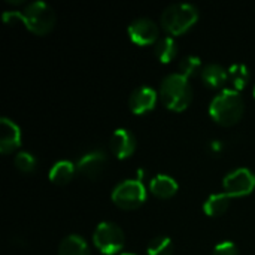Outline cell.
Masks as SVG:
<instances>
[{"label": "cell", "mask_w": 255, "mask_h": 255, "mask_svg": "<svg viewBox=\"0 0 255 255\" xmlns=\"http://www.w3.org/2000/svg\"><path fill=\"white\" fill-rule=\"evenodd\" d=\"M15 19H19L28 31L37 36L48 34L57 21L54 9L45 3V1H33L24 7V10H15V12H4L3 21L6 24H13Z\"/></svg>", "instance_id": "obj_1"}, {"label": "cell", "mask_w": 255, "mask_h": 255, "mask_svg": "<svg viewBox=\"0 0 255 255\" xmlns=\"http://www.w3.org/2000/svg\"><path fill=\"white\" fill-rule=\"evenodd\" d=\"M245 111L244 99L236 90H223L218 96H215L209 105L211 118L224 127L235 126L241 121Z\"/></svg>", "instance_id": "obj_2"}, {"label": "cell", "mask_w": 255, "mask_h": 255, "mask_svg": "<svg viewBox=\"0 0 255 255\" xmlns=\"http://www.w3.org/2000/svg\"><path fill=\"white\" fill-rule=\"evenodd\" d=\"M160 97L169 111L182 112L190 106L193 100V90L187 78L179 73H172L161 81Z\"/></svg>", "instance_id": "obj_3"}, {"label": "cell", "mask_w": 255, "mask_h": 255, "mask_svg": "<svg viewBox=\"0 0 255 255\" xmlns=\"http://www.w3.org/2000/svg\"><path fill=\"white\" fill-rule=\"evenodd\" d=\"M199 21V9L190 3H175L161 13V25L172 36L187 33Z\"/></svg>", "instance_id": "obj_4"}, {"label": "cell", "mask_w": 255, "mask_h": 255, "mask_svg": "<svg viewBox=\"0 0 255 255\" xmlns=\"http://www.w3.org/2000/svg\"><path fill=\"white\" fill-rule=\"evenodd\" d=\"M93 242L103 255H117L124 250L126 236L120 226L111 221H103L96 227Z\"/></svg>", "instance_id": "obj_5"}, {"label": "cell", "mask_w": 255, "mask_h": 255, "mask_svg": "<svg viewBox=\"0 0 255 255\" xmlns=\"http://www.w3.org/2000/svg\"><path fill=\"white\" fill-rule=\"evenodd\" d=\"M146 200V188L140 179H126L112 191V202L124 211L140 208Z\"/></svg>", "instance_id": "obj_6"}, {"label": "cell", "mask_w": 255, "mask_h": 255, "mask_svg": "<svg viewBox=\"0 0 255 255\" xmlns=\"http://www.w3.org/2000/svg\"><path fill=\"white\" fill-rule=\"evenodd\" d=\"M223 188L230 199L250 196L255 190L254 172L245 167L230 172L223 181Z\"/></svg>", "instance_id": "obj_7"}, {"label": "cell", "mask_w": 255, "mask_h": 255, "mask_svg": "<svg viewBox=\"0 0 255 255\" xmlns=\"http://www.w3.org/2000/svg\"><path fill=\"white\" fill-rule=\"evenodd\" d=\"M127 33H128L130 40L134 45H139V46H148V45L157 43L160 40L158 39V36H160L158 25L149 18H137V19H134L128 25Z\"/></svg>", "instance_id": "obj_8"}, {"label": "cell", "mask_w": 255, "mask_h": 255, "mask_svg": "<svg viewBox=\"0 0 255 255\" xmlns=\"http://www.w3.org/2000/svg\"><path fill=\"white\" fill-rule=\"evenodd\" d=\"M106 164H108V158H106L105 152L96 149V151H91V152H87L85 155H82L76 164V169L82 176L94 181L102 176V173L106 169Z\"/></svg>", "instance_id": "obj_9"}, {"label": "cell", "mask_w": 255, "mask_h": 255, "mask_svg": "<svg viewBox=\"0 0 255 255\" xmlns=\"http://www.w3.org/2000/svg\"><path fill=\"white\" fill-rule=\"evenodd\" d=\"M157 91L148 85H142L136 88L130 99H128V108L134 115H145L151 112L157 105Z\"/></svg>", "instance_id": "obj_10"}, {"label": "cell", "mask_w": 255, "mask_h": 255, "mask_svg": "<svg viewBox=\"0 0 255 255\" xmlns=\"http://www.w3.org/2000/svg\"><path fill=\"white\" fill-rule=\"evenodd\" d=\"M109 148H111V152L117 158H120V160L130 158L136 151V137L130 130L118 128L111 136Z\"/></svg>", "instance_id": "obj_11"}, {"label": "cell", "mask_w": 255, "mask_h": 255, "mask_svg": "<svg viewBox=\"0 0 255 255\" xmlns=\"http://www.w3.org/2000/svg\"><path fill=\"white\" fill-rule=\"evenodd\" d=\"M21 145V128L19 126L3 117L0 121V152L7 155L18 149Z\"/></svg>", "instance_id": "obj_12"}, {"label": "cell", "mask_w": 255, "mask_h": 255, "mask_svg": "<svg viewBox=\"0 0 255 255\" xmlns=\"http://www.w3.org/2000/svg\"><path fill=\"white\" fill-rule=\"evenodd\" d=\"M149 191L152 193V196L158 197V199H170L176 194L178 191V182L169 176V175H157L151 179L149 182Z\"/></svg>", "instance_id": "obj_13"}, {"label": "cell", "mask_w": 255, "mask_h": 255, "mask_svg": "<svg viewBox=\"0 0 255 255\" xmlns=\"http://www.w3.org/2000/svg\"><path fill=\"white\" fill-rule=\"evenodd\" d=\"M76 170H78L76 166L69 160L57 161L49 170V181L55 185H60V187L67 185L73 179Z\"/></svg>", "instance_id": "obj_14"}, {"label": "cell", "mask_w": 255, "mask_h": 255, "mask_svg": "<svg viewBox=\"0 0 255 255\" xmlns=\"http://www.w3.org/2000/svg\"><path fill=\"white\" fill-rule=\"evenodd\" d=\"M200 75H202V79H203L205 85L209 87V88H214V90L223 87L226 84V81L229 79V72L223 66L214 64V63L206 64L202 69Z\"/></svg>", "instance_id": "obj_15"}, {"label": "cell", "mask_w": 255, "mask_h": 255, "mask_svg": "<svg viewBox=\"0 0 255 255\" xmlns=\"http://www.w3.org/2000/svg\"><path fill=\"white\" fill-rule=\"evenodd\" d=\"M58 255H91L90 247L84 238L78 235L66 236L58 247Z\"/></svg>", "instance_id": "obj_16"}, {"label": "cell", "mask_w": 255, "mask_h": 255, "mask_svg": "<svg viewBox=\"0 0 255 255\" xmlns=\"http://www.w3.org/2000/svg\"><path fill=\"white\" fill-rule=\"evenodd\" d=\"M230 206V197L226 193L212 194L208 197V200L203 203V211L208 217H221L227 212Z\"/></svg>", "instance_id": "obj_17"}, {"label": "cell", "mask_w": 255, "mask_h": 255, "mask_svg": "<svg viewBox=\"0 0 255 255\" xmlns=\"http://www.w3.org/2000/svg\"><path fill=\"white\" fill-rule=\"evenodd\" d=\"M155 57L163 63V64H167L170 63L176 54H178V45L175 42L173 37L170 36H166V37H161L157 43H155Z\"/></svg>", "instance_id": "obj_18"}, {"label": "cell", "mask_w": 255, "mask_h": 255, "mask_svg": "<svg viewBox=\"0 0 255 255\" xmlns=\"http://www.w3.org/2000/svg\"><path fill=\"white\" fill-rule=\"evenodd\" d=\"M229 79L233 84L235 90L236 91H241V90H244L248 85V82L251 79L250 69L245 64H241V63L232 64L229 67Z\"/></svg>", "instance_id": "obj_19"}, {"label": "cell", "mask_w": 255, "mask_h": 255, "mask_svg": "<svg viewBox=\"0 0 255 255\" xmlns=\"http://www.w3.org/2000/svg\"><path fill=\"white\" fill-rule=\"evenodd\" d=\"M173 251H175V245L172 239L167 236L154 238L146 248L148 255H173Z\"/></svg>", "instance_id": "obj_20"}, {"label": "cell", "mask_w": 255, "mask_h": 255, "mask_svg": "<svg viewBox=\"0 0 255 255\" xmlns=\"http://www.w3.org/2000/svg\"><path fill=\"white\" fill-rule=\"evenodd\" d=\"M13 163H15V167L22 173H31V172H34V169L37 166L34 155L28 151H19L15 155Z\"/></svg>", "instance_id": "obj_21"}, {"label": "cell", "mask_w": 255, "mask_h": 255, "mask_svg": "<svg viewBox=\"0 0 255 255\" xmlns=\"http://www.w3.org/2000/svg\"><path fill=\"white\" fill-rule=\"evenodd\" d=\"M202 66V61L199 57L196 55H188L185 57L181 63H179V75H182L184 78H190L193 75H196V72H199Z\"/></svg>", "instance_id": "obj_22"}, {"label": "cell", "mask_w": 255, "mask_h": 255, "mask_svg": "<svg viewBox=\"0 0 255 255\" xmlns=\"http://www.w3.org/2000/svg\"><path fill=\"white\" fill-rule=\"evenodd\" d=\"M214 255H239V251H238V247L233 242L224 241V242H220L214 248Z\"/></svg>", "instance_id": "obj_23"}, {"label": "cell", "mask_w": 255, "mask_h": 255, "mask_svg": "<svg viewBox=\"0 0 255 255\" xmlns=\"http://www.w3.org/2000/svg\"><path fill=\"white\" fill-rule=\"evenodd\" d=\"M120 255H136V254H120Z\"/></svg>", "instance_id": "obj_24"}, {"label": "cell", "mask_w": 255, "mask_h": 255, "mask_svg": "<svg viewBox=\"0 0 255 255\" xmlns=\"http://www.w3.org/2000/svg\"><path fill=\"white\" fill-rule=\"evenodd\" d=\"M254 97H255V87H254Z\"/></svg>", "instance_id": "obj_25"}]
</instances>
